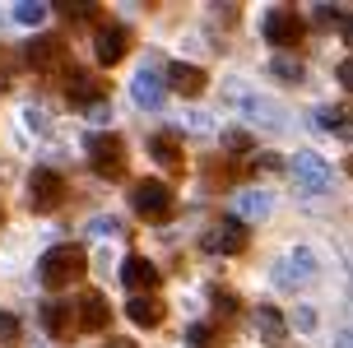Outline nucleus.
<instances>
[{
    "label": "nucleus",
    "instance_id": "obj_16",
    "mask_svg": "<svg viewBox=\"0 0 353 348\" xmlns=\"http://www.w3.org/2000/svg\"><path fill=\"white\" fill-rule=\"evenodd\" d=\"M251 325H256V334H261L270 348H279L283 339H288V320H283L274 307H256V316H251Z\"/></svg>",
    "mask_w": 353,
    "mask_h": 348
},
{
    "label": "nucleus",
    "instance_id": "obj_9",
    "mask_svg": "<svg viewBox=\"0 0 353 348\" xmlns=\"http://www.w3.org/2000/svg\"><path fill=\"white\" fill-rule=\"evenodd\" d=\"M121 278H125V288L135 297H159V283H163V269L149 256H125L121 265Z\"/></svg>",
    "mask_w": 353,
    "mask_h": 348
},
{
    "label": "nucleus",
    "instance_id": "obj_25",
    "mask_svg": "<svg viewBox=\"0 0 353 348\" xmlns=\"http://www.w3.org/2000/svg\"><path fill=\"white\" fill-rule=\"evenodd\" d=\"M210 339H214L210 325H191V330H186V344L191 348H210Z\"/></svg>",
    "mask_w": 353,
    "mask_h": 348
},
{
    "label": "nucleus",
    "instance_id": "obj_19",
    "mask_svg": "<svg viewBox=\"0 0 353 348\" xmlns=\"http://www.w3.org/2000/svg\"><path fill=\"white\" fill-rule=\"evenodd\" d=\"M270 74H274L279 84H298L302 79V61L298 56H274V61H270Z\"/></svg>",
    "mask_w": 353,
    "mask_h": 348
},
{
    "label": "nucleus",
    "instance_id": "obj_13",
    "mask_svg": "<svg viewBox=\"0 0 353 348\" xmlns=\"http://www.w3.org/2000/svg\"><path fill=\"white\" fill-rule=\"evenodd\" d=\"M163 84L172 88V93H181V98H200V93L210 88V74H205L200 65L172 61V65H168V74H163Z\"/></svg>",
    "mask_w": 353,
    "mask_h": 348
},
{
    "label": "nucleus",
    "instance_id": "obj_5",
    "mask_svg": "<svg viewBox=\"0 0 353 348\" xmlns=\"http://www.w3.org/2000/svg\"><path fill=\"white\" fill-rule=\"evenodd\" d=\"M293 176H298V191L302 195H325V191H330V181H335L330 163H325L321 154H312V149H298V154H293Z\"/></svg>",
    "mask_w": 353,
    "mask_h": 348
},
{
    "label": "nucleus",
    "instance_id": "obj_4",
    "mask_svg": "<svg viewBox=\"0 0 353 348\" xmlns=\"http://www.w3.org/2000/svg\"><path fill=\"white\" fill-rule=\"evenodd\" d=\"M200 246L210 251V256H242L251 246V227L237 218V214H228V218H219V223L200 237Z\"/></svg>",
    "mask_w": 353,
    "mask_h": 348
},
{
    "label": "nucleus",
    "instance_id": "obj_20",
    "mask_svg": "<svg viewBox=\"0 0 353 348\" xmlns=\"http://www.w3.org/2000/svg\"><path fill=\"white\" fill-rule=\"evenodd\" d=\"M316 116H321V125H325V130H335V135L349 139V107H321Z\"/></svg>",
    "mask_w": 353,
    "mask_h": 348
},
{
    "label": "nucleus",
    "instance_id": "obj_7",
    "mask_svg": "<svg viewBox=\"0 0 353 348\" xmlns=\"http://www.w3.org/2000/svg\"><path fill=\"white\" fill-rule=\"evenodd\" d=\"M302 37H307V19L298 10H270L265 14V42H274L279 52H293Z\"/></svg>",
    "mask_w": 353,
    "mask_h": 348
},
{
    "label": "nucleus",
    "instance_id": "obj_18",
    "mask_svg": "<svg viewBox=\"0 0 353 348\" xmlns=\"http://www.w3.org/2000/svg\"><path fill=\"white\" fill-rule=\"evenodd\" d=\"M130 320L140 325V330H154V325H163V316H168V307H163L159 297H130Z\"/></svg>",
    "mask_w": 353,
    "mask_h": 348
},
{
    "label": "nucleus",
    "instance_id": "obj_17",
    "mask_svg": "<svg viewBox=\"0 0 353 348\" xmlns=\"http://www.w3.org/2000/svg\"><path fill=\"white\" fill-rule=\"evenodd\" d=\"M149 154L159 158L168 172H181L186 167V158H181V139L172 135V130H163V135H154V144H149Z\"/></svg>",
    "mask_w": 353,
    "mask_h": 348
},
{
    "label": "nucleus",
    "instance_id": "obj_11",
    "mask_svg": "<svg viewBox=\"0 0 353 348\" xmlns=\"http://www.w3.org/2000/svg\"><path fill=\"white\" fill-rule=\"evenodd\" d=\"M74 307V330L84 334H103L107 325H112V307H107L103 293H84L79 302H70Z\"/></svg>",
    "mask_w": 353,
    "mask_h": 348
},
{
    "label": "nucleus",
    "instance_id": "obj_24",
    "mask_svg": "<svg viewBox=\"0 0 353 348\" xmlns=\"http://www.w3.org/2000/svg\"><path fill=\"white\" fill-rule=\"evenodd\" d=\"M242 214H270V195H242Z\"/></svg>",
    "mask_w": 353,
    "mask_h": 348
},
{
    "label": "nucleus",
    "instance_id": "obj_2",
    "mask_svg": "<svg viewBox=\"0 0 353 348\" xmlns=\"http://www.w3.org/2000/svg\"><path fill=\"white\" fill-rule=\"evenodd\" d=\"M130 205H135V214L140 218H149V223H168L176 214V195H172V186L168 181H135L130 186Z\"/></svg>",
    "mask_w": 353,
    "mask_h": 348
},
{
    "label": "nucleus",
    "instance_id": "obj_3",
    "mask_svg": "<svg viewBox=\"0 0 353 348\" xmlns=\"http://www.w3.org/2000/svg\"><path fill=\"white\" fill-rule=\"evenodd\" d=\"M88 167L98 176H107V181H117V176L125 172V139L117 135V130H98V135H88Z\"/></svg>",
    "mask_w": 353,
    "mask_h": 348
},
{
    "label": "nucleus",
    "instance_id": "obj_12",
    "mask_svg": "<svg viewBox=\"0 0 353 348\" xmlns=\"http://www.w3.org/2000/svg\"><path fill=\"white\" fill-rule=\"evenodd\" d=\"M65 98L74 107H98L107 98V84L98 74H88V70H65Z\"/></svg>",
    "mask_w": 353,
    "mask_h": 348
},
{
    "label": "nucleus",
    "instance_id": "obj_23",
    "mask_svg": "<svg viewBox=\"0 0 353 348\" xmlns=\"http://www.w3.org/2000/svg\"><path fill=\"white\" fill-rule=\"evenodd\" d=\"M214 311L219 316H237V293H228V288H214Z\"/></svg>",
    "mask_w": 353,
    "mask_h": 348
},
{
    "label": "nucleus",
    "instance_id": "obj_8",
    "mask_svg": "<svg viewBox=\"0 0 353 348\" xmlns=\"http://www.w3.org/2000/svg\"><path fill=\"white\" fill-rule=\"evenodd\" d=\"M28 61H33L42 74H56V70L65 74V70H70V42L61 33H42V37L28 42Z\"/></svg>",
    "mask_w": 353,
    "mask_h": 348
},
{
    "label": "nucleus",
    "instance_id": "obj_14",
    "mask_svg": "<svg viewBox=\"0 0 353 348\" xmlns=\"http://www.w3.org/2000/svg\"><path fill=\"white\" fill-rule=\"evenodd\" d=\"M130 98H135V103H140L144 112H159V107H163V98H168V84H163V74H159V70H149V65H144L140 74L130 79Z\"/></svg>",
    "mask_w": 353,
    "mask_h": 348
},
{
    "label": "nucleus",
    "instance_id": "obj_27",
    "mask_svg": "<svg viewBox=\"0 0 353 348\" xmlns=\"http://www.w3.org/2000/svg\"><path fill=\"white\" fill-rule=\"evenodd\" d=\"M14 334H19V316L0 311V339H14Z\"/></svg>",
    "mask_w": 353,
    "mask_h": 348
},
{
    "label": "nucleus",
    "instance_id": "obj_28",
    "mask_svg": "<svg viewBox=\"0 0 353 348\" xmlns=\"http://www.w3.org/2000/svg\"><path fill=\"white\" fill-rule=\"evenodd\" d=\"M107 348H135V344H130V339H117V334H112V339H107Z\"/></svg>",
    "mask_w": 353,
    "mask_h": 348
},
{
    "label": "nucleus",
    "instance_id": "obj_10",
    "mask_svg": "<svg viewBox=\"0 0 353 348\" xmlns=\"http://www.w3.org/2000/svg\"><path fill=\"white\" fill-rule=\"evenodd\" d=\"M125 52H130V28L125 23H98V42H93L98 65H121Z\"/></svg>",
    "mask_w": 353,
    "mask_h": 348
},
{
    "label": "nucleus",
    "instance_id": "obj_6",
    "mask_svg": "<svg viewBox=\"0 0 353 348\" xmlns=\"http://www.w3.org/2000/svg\"><path fill=\"white\" fill-rule=\"evenodd\" d=\"M28 205H33L37 214L61 209L65 205V176L52 172V167H33V176H28Z\"/></svg>",
    "mask_w": 353,
    "mask_h": 348
},
{
    "label": "nucleus",
    "instance_id": "obj_15",
    "mask_svg": "<svg viewBox=\"0 0 353 348\" xmlns=\"http://www.w3.org/2000/svg\"><path fill=\"white\" fill-rule=\"evenodd\" d=\"M42 325L56 344H70L74 339V307L70 302H42Z\"/></svg>",
    "mask_w": 353,
    "mask_h": 348
},
{
    "label": "nucleus",
    "instance_id": "obj_22",
    "mask_svg": "<svg viewBox=\"0 0 353 348\" xmlns=\"http://www.w3.org/2000/svg\"><path fill=\"white\" fill-rule=\"evenodd\" d=\"M61 14H65V19H74V23H88V19H98V5L79 0V5H61Z\"/></svg>",
    "mask_w": 353,
    "mask_h": 348
},
{
    "label": "nucleus",
    "instance_id": "obj_21",
    "mask_svg": "<svg viewBox=\"0 0 353 348\" xmlns=\"http://www.w3.org/2000/svg\"><path fill=\"white\" fill-rule=\"evenodd\" d=\"M47 10H52V5H37V0H19V5H14V19L23 23V28H37V23L47 19Z\"/></svg>",
    "mask_w": 353,
    "mask_h": 348
},
{
    "label": "nucleus",
    "instance_id": "obj_1",
    "mask_svg": "<svg viewBox=\"0 0 353 348\" xmlns=\"http://www.w3.org/2000/svg\"><path fill=\"white\" fill-rule=\"evenodd\" d=\"M84 274H88V256H84V246H74V242L52 246V251L37 260V278H42L52 293H61V288H74Z\"/></svg>",
    "mask_w": 353,
    "mask_h": 348
},
{
    "label": "nucleus",
    "instance_id": "obj_26",
    "mask_svg": "<svg viewBox=\"0 0 353 348\" xmlns=\"http://www.w3.org/2000/svg\"><path fill=\"white\" fill-rule=\"evenodd\" d=\"M223 144H228V149H237V154H247V149H251V139L242 135V130H223Z\"/></svg>",
    "mask_w": 353,
    "mask_h": 348
}]
</instances>
